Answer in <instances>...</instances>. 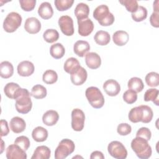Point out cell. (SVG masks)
Wrapping results in <instances>:
<instances>
[{
    "label": "cell",
    "mask_w": 159,
    "mask_h": 159,
    "mask_svg": "<svg viewBox=\"0 0 159 159\" xmlns=\"http://www.w3.org/2000/svg\"><path fill=\"white\" fill-rule=\"evenodd\" d=\"M58 25L61 31L66 36H71L74 34L73 20L69 16H62L58 19Z\"/></svg>",
    "instance_id": "30bf717a"
},
{
    "label": "cell",
    "mask_w": 159,
    "mask_h": 159,
    "mask_svg": "<svg viewBox=\"0 0 159 159\" xmlns=\"http://www.w3.org/2000/svg\"><path fill=\"white\" fill-rule=\"evenodd\" d=\"M39 15L43 19H49L53 15V10L51 4L48 2L41 3L38 9Z\"/></svg>",
    "instance_id": "44dd1931"
},
{
    "label": "cell",
    "mask_w": 159,
    "mask_h": 159,
    "mask_svg": "<svg viewBox=\"0 0 159 159\" xmlns=\"http://www.w3.org/2000/svg\"><path fill=\"white\" fill-rule=\"evenodd\" d=\"M24 29L28 33L30 34H37L41 29V23L36 17H29L25 20Z\"/></svg>",
    "instance_id": "5bb4252c"
},
{
    "label": "cell",
    "mask_w": 159,
    "mask_h": 159,
    "mask_svg": "<svg viewBox=\"0 0 159 159\" xmlns=\"http://www.w3.org/2000/svg\"><path fill=\"white\" fill-rule=\"evenodd\" d=\"M85 115L80 109H74L71 112V127L77 132L81 131L84 125Z\"/></svg>",
    "instance_id": "9c48e42d"
},
{
    "label": "cell",
    "mask_w": 159,
    "mask_h": 159,
    "mask_svg": "<svg viewBox=\"0 0 159 159\" xmlns=\"http://www.w3.org/2000/svg\"><path fill=\"white\" fill-rule=\"evenodd\" d=\"M0 124H1V136H6L9 132V129L8 127V124L6 120L1 119L0 121Z\"/></svg>",
    "instance_id": "bcb514c9"
},
{
    "label": "cell",
    "mask_w": 159,
    "mask_h": 159,
    "mask_svg": "<svg viewBox=\"0 0 159 159\" xmlns=\"http://www.w3.org/2000/svg\"><path fill=\"white\" fill-rule=\"evenodd\" d=\"M17 73L21 76H29L34 72V65L29 61L25 60L20 62L17 66Z\"/></svg>",
    "instance_id": "2e32d148"
},
{
    "label": "cell",
    "mask_w": 159,
    "mask_h": 159,
    "mask_svg": "<svg viewBox=\"0 0 159 159\" xmlns=\"http://www.w3.org/2000/svg\"><path fill=\"white\" fill-rule=\"evenodd\" d=\"M85 62L88 68L91 69H97L101 65L100 56L95 52H89L85 55Z\"/></svg>",
    "instance_id": "e0dca14e"
},
{
    "label": "cell",
    "mask_w": 159,
    "mask_h": 159,
    "mask_svg": "<svg viewBox=\"0 0 159 159\" xmlns=\"http://www.w3.org/2000/svg\"><path fill=\"white\" fill-rule=\"evenodd\" d=\"M153 12H158V0L155 1L153 2Z\"/></svg>",
    "instance_id": "c3c4849f"
},
{
    "label": "cell",
    "mask_w": 159,
    "mask_h": 159,
    "mask_svg": "<svg viewBox=\"0 0 159 159\" xmlns=\"http://www.w3.org/2000/svg\"><path fill=\"white\" fill-rule=\"evenodd\" d=\"M1 142H2V145H1V153H2L3 152V146H4V142L2 140H1Z\"/></svg>",
    "instance_id": "681fc988"
},
{
    "label": "cell",
    "mask_w": 159,
    "mask_h": 159,
    "mask_svg": "<svg viewBox=\"0 0 159 159\" xmlns=\"http://www.w3.org/2000/svg\"><path fill=\"white\" fill-rule=\"evenodd\" d=\"M20 88H21L18 84L11 82L6 84V86L4 88V92L7 98L15 99Z\"/></svg>",
    "instance_id": "4316f807"
},
{
    "label": "cell",
    "mask_w": 159,
    "mask_h": 159,
    "mask_svg": "<svg viewBox=\"0 0 159 159\" xmlns=\"http://www.w3.org/2000/svg\"><path fill=\"white\" fill-rule=\"evenodd\" d=\"M25 127L26 124L25 120L20 117H14L10 120V128L16 134L22 132L25 129Z\"/></svg>",
    "instance_id": "ac0fdd59"
},
{
    "label": "cell",
    "mask_w": 159,
    "mask_h": 159,
    "mask_svg": "<svg viewBox=\"0 0 159 159\" xmlns=\"http://www.w3.org/2000/svg\"><path fill=\"white\" fill-rule=\"evenodd\" d=\"M90 50V45L87 41L78 40L73 45V51L80 57H83Z\"/></svg>",
    "instance_id": "d6986e66"
},
{
    "label": "cell",
    "mask_w": 159,
    "mask_h": 159,
    "mask_svg": "<svg viewBox=\"0 0 159 159\" xmlns=\"http://www.w3.org/2000/svg\"><path fill=\"white\" fill-rule=\"evenodd\" d=\"M136 137L143 138L146 140L148 141L151 139L152 133L150 129L147 127H141L137 130L136 133Z\"/></svg>",
    "instance_id": "ee69618b"
},
{
    "label": "cell",
    "mask_w": 159,
    "mask_h": 159,
    "mask_svg": "<svg viewBox=\"0 0 159 159\" xmlns=\"http://www.w3.org/2000/svg\"><path fill=\"white\" fill-rule=\"evenodd\" d=\"M147 9L142 6H139L137 11L132 13V18L135 22H142L145 20L147 17Z\"/></svg>",
    "instance_id": "836d02e7"
},
{
    "label": "cell",
    "mask_w": 159,
    "mask_h": 159,
    "mask_svg": "<svg viewBox=\"0 0 159 159\" xmlns=\"http://www.w3.org/2000/svg\"><path fill=\"white\" fill-rule=\"evenodd\" d=\"M80 63L76 58L70 57L65 61L63 68L66 73L71 75V73L78 70L80 68Z\"/></svg>",
    "instance_id": "d4e9b609"
},
{
    "label": "cell",
    "mask_w": 159,
    "mask_h": 159,
    "mask_svg": "<svg viewBox=\"0 0 159 159\" xmlns=\"http://www.w3.org/2000/svg\"><path fill=\"white\" fill-rule=\"evenodd\" d=\"M78 34L83 37L88 36L94 29V24L90 19L78 20Z\"/></svg>",
    "instance_id": "7c38bea8"
},
{
    "label": "cell",
    "mask_w": 159,
    "mask_h": 159,
    "mask_svg": "<svg viewBox=\"0 0 159 159\" xmlns=\"http://www.w3.org/2000/svg\"><path fill=\"white\" fill-rule=\"evenodd\" d=\"M94 41L96 43L99 45H106L111 40V37L109 34L104 30L98 31L94 37Z\"/></svg>",
    "instance_id": "f1b7e54d"
},
{
    "label": "cell",
    "mask_w": 159,
    "mask_h": 159,
    "mask_svg": "<svg viewBox=\"0 0 159 159\" xmlns=\"http://www.w3.org/2000/svg\"><path fill=\"white\" fill-rule=\"evenodd\" d=\"M119 2L125 7L127 11L132 13L135 12L139 7L138 2L136 0H123L119 1Z\"/></svg>",
    "instance_id": "60d3db41"
},
{
    "label": "cell",
    "mask_w": 159,
    "mask_h": 159,
    "mask_svg": "<svg viewBox=\"0 0 159 159\" xmlns=\"http://www.w3.org/2000/svg\"><path fill=\"white\" fill-rule=\"evenodd\" d=\"M73 2V0H55L54 4L58 11H64L70 9Z\"/></svg>",
    "instance_id": "74e56055"
},
{
    "label": "cell",
    "mask_w": 159,
    "mask_h": 159,
    "mask_svg": "<svg viewBox=\"0 0 159 159\" xmlns=\"http://www.w3.org/2000/svg\"><path fill=\"white\" fill-rule=\"evenodd\" d=\"M123 99L127 104H132L137 99V93L132 89H128L124 93Z\"/></svg>",
    "instance_id": "f35d334b"
},
{
    "label": "cell",
    "mask_w": 159,
    "mask_h": 159,
    "mask_svg": "<svg viewBox=\"0 0 159 159\" xmlns=\"http://www.w3.org/2000/svg\"><path fill=\"white\" fill-rule=\"evenodd\" d=\"M159 13L157 12H153L150 17V22L151 25L156 28L159 27Z\"/></svg>",
    "instance_id": "f6af8a7d"
},
{
    "label": "cell",
    "mask_w": 159,
    "mask_h": 159,
    "mask_svg": "<svg viewBox=\"0 0 159 159\" xmlns=\"http://www.w3.org/2000/svg\"><path fill=\"white\" fill-rule=\"evenodd\" d=\"M87 77V71L82 66H80V68L78 70L70 75L71 81L73 84L76 86H80L83 84L86 81Z\"/></svg>",
    "instance_id": "9a60e30c"
},
{
    "label": "cell",
    "mask_w": 159,
    "mask_h": 159,
    "mask_svg": "<svg viewBox=\"0 0 159 159\" xmlns=\"http://www.w3.org/2000/svg\"><path fill=\"white\" fill-rule=\"evenodd\" d=\"M109 153L114 158L125 159L127 156V151L124 145L119 141H112L107 146Z\"/></svg>",
    "instance_id": "ba28073f"
},
{
    "label": "cell",
    "mask_w": 159,
    "mask_h": 159,
    "mask_svg": "<svg viewBox=\"0 0 159 159\" xmlns=\"http://www.w3.org/2000/svg\"><path fill=\"white\" fill-rule=\"evenodd\" d=\"M131 148L141 159H147L152 155V148L145 139L136 137L131 142Z\"/></svg>",
    "instance_id": "3957f363"
},
{
    "label": "cell",
    "mask_w": 159,
    "mask_h": 159,
    "mask_svg": "<svg viewBox=\"0 0 159 159\" xmlns=\"http://www.w3.org/2000/svg\"><path fill=\"white\" fill-rule=\"evenodd\" d=\"M19 3L21 8L27 12L32 11L35 6V0H20Z\"/></svg>",
    "instance_id": "b9f144b4"
},
{
    "label": "cell",
    "mask_w": 159,
    "mask_h": 159,
    "mask_svg": "<svg viewBox=\"0 0 159 159\" xmlns=\"http://www.w3.org/2000/svg\"><path fill=\"white\" fill-rule=\"evenodd\" d=\"M14 143L19 145L25 151L28 150L30 145L29 139L24 135H21L17 137L14 141Z\"/></svg>",
    "instance_id": "ab89813d"
},
{
    "label": "cell",
    "mask_w": 159,
    "mask_h": 159,
    "mask_svg": "<svg viewBox=\"0 0 159 159\" xmlns=\"http://www.w3.org/2000/svg\"><path fill=\"white\" fill-rule=\"evenodd\" d=\"M93 17L102 26H109L115 20L114 16L109 11L108 6L104 4L99 5L94 10Z\"/></svg>",
    "instance_id": "277c9868"
},
{
    "label": "cell",
    "mask_w": 159,
    "mask_h": 159,
    "mask_svg": "<svg viewBox=\"0 0 159 159\" xmlns=\"http://www.w3.org/2000/svg\"><path fill=\"white\" fill-rule=\"evenodd\" d=\"M43 39L48 43H53L59 38V34L55 29H47L43 34Z\"/></svg>",
    "instance_id": "d590c367"
},
{
    "label": "cell",
    "mask_w": 159,
    "mask_h": 159,
    "mask_svg": "<svg viewBox=\"0 0 159 159\" xmlns=\"http://www.w3.org/2000/svg\"><path fill=\"white\" fill-rule=\"evenodd\" d=\"M59 119V115L56 111L48 110L42 116V121L47 126H53Z\"/></svg>",
    "instance_id": "ffe728a7"
},
{
    "label": "cell",
    "mask_w": 159,
    "mask_h": 159,
    "mask_svg": "<svg viewBox=\"0 0 159 159\" xmlns=\"http://www.w3.org/2000/svg\"><path fill=\"white\" fill-rule=\"evenodd\" d=\"M112 40L116 45L123 46L128 42L129 35L128 33L124 30H117L112 35Z\"/></svg>",
    "instance_id": "7402d4cb"
},
{
    "label": "cell",
    "mask_w": 159,
    "mask_h": 159,
    "mask_svg": "<svg viewBox=\"0 0 159 159\" xmlns=\"http://www.w3.org/2000/svg\"><path fill=\"white\" fill-rule=\"evenodd\" d=\"M14 73V67L11 63L8 61H4L0 63V76L2 78H9Z\"/></svg>",
    "instance_id": "83f0119b"
},
{
    "label": "cell",
    "mask_w": 159,
    "mask_h": 159,
    "mask_svg": "<svg viewBox=\"0 0 159 159\" xmlns=\"http://www.w3.org/2000/svg\"><path fill=\"white\" fill-rule=\"evenodd\" d=\"M7 159H26L27 154L25 151L21 148L17 144H11L8 146L6 152Z\"/></svg>",
    "instance_id": "8fae6325"
},
{
    "label": "cell",
    "mask_w": 159,
    "mask_h": 159,
    "mask_svg": "<svg viewBox=\"0 0 159 159\" xmlns=\"http://www.w3.org/2000/svg\"><path fill=\"white\" fill-rule=\"evenodd\" d=\"M51 151L50 148L45 145H40L37 147L33 155L32 156V159H48L50 157Z\"/></svg>",
    "instance_id": "cb8c5ba5"
},
{
    "label": "cell",
    "mask_w": 159,
    "mask_h": 159,
    "mask_svg": "<svg viewBox=\"0 0 159 159\" xmlns=\"http://www.w3.org/2000/svg\"><path fill=\"white\" fill-rule=\"evenodd\" d=\"M103 89L109 96H116L120 91V86L117 81L113 79H110L104 82L103 84Z\"/></svg>",
    "instance_id": "4fadbf2b"
},
{
    "label": "cell",
    "mask_w": 159,
    "mask_h": 159,
    "mask_svg": "<svg viewBox=\"0 0 159 159\" xmlns=\"http://www.w3.org/2000/svg\"><path fill=\"white\" fill-rule=\"evenodd\" d=\"M30 95L35 99H43L47 96V89L41 84H36L32 87Z\"/></svg>",
    "instance_id": "1f68e13d"
},
{
    "label": "cell",
    "mask_w": 159,
    "mask_h": 159,
    "mask_svg": "<svg viewBox=\"0 0 159 159\" xmlns=\"http://www.w3.org/2000/svg\"><path fill=\"white\" fill-rule=\"evenodd\" d=\"M158 94L159 91L156 88L147 89L144 94V101L146 102L152 101L157 106H158Z\"/></svg>",
    "instance_id": "d6a6232c"
},
{
    "label": "cell",
    "mask_w": 159,
    "mask_h": 159,
    "mask_svg": "<svg viewBox=\"0 0 159 159\" xmlns=\"http://www.w3.org/2000/svg\"><path fill=\"white\" fill-rule=\"evenodd\" d=\"M30 94L27 89L20 88L15 99V107L17 111L20 114H27L32 109V102L30 99Z\"/></svg>",
    "instance_id": "7a4b0ae2"
},
{
    "label": "cell",
    "mask_w": 159,
    "mask_h": 159,
    "mask_svg": "<svg viewBox=\"0 0 159 159\" xmlns=\"http://www.w3.org/2000/svg\"><path fill=\"white\" fill-rule=\"evenodd\" d=\"M65 53V49L60 43H56L51 45L50 48V53L52 57L55 59L62 58Z\"/></svg>",
    "instance_id": "f546056e"
},
{
    "label": "cell",
    "mask_w": 159,
    "mask_h": 159,
    "mask_svg": "<svg viewBox=\"0 0 159 159\" xmlns=\"http://www.w3.org/2000/svg\"><path fill=\"white\" fill-rule=\"evenodd\" d=\"M86 97L92 107L96 109L101 108L104 104V98L101 91L97 87L91 86L86 89Z\"/></svg>",
    "instance_id": "5b68a950"
},
{
    "label": "cell",
    "mask_w": 159,
    "mask_h": 159,
    "mask_svg": "<svg viewBox=\"0 0 159 159\" xmlns=\"http://www.w3.org/2000/svg\"><path fill=\"white\" fill-rule=\"evenodd\" d=\"M145 82L150 87H157L159 84V75L158 73L152 71L148 73L145 76Z\"/></svg>",
    "instance_id": "8d00e7d4"
},
{
    "label": "cell",
    "mask_w": 159,
    "mask_h": 159,
    "mask_svg": "<svg viewBox=\"0 0 159 159\" xmlns=\"http://www.w3.org/2000/svg\"><path fill=\"white\" fill-rule=\"evenodd\" d=\"M22 20V17L19 13L11 12L7 15L3 22V29L6 32H14L20 26Z\"/></svg>",
    "instance_id": "52a82bcc"
},
{
    "label": "cell",
    "mask_w": 159,
    "mask_h": 159,
    "mask_svg": "<svg viewBox=\"0 0 159 159\" xmlns=\"http://www.w3.org/2000/svg\"><path fill=\"white\" fill-rule=\"evenodd\" d=\"M42 80L46 84H52L57 82L58 80V75L54 70H47L43 73Z\"/></svg>",
    "instance_id": "e575fe53"
},
{
    "label": "cell",
    "mask_w": 159,
    "mask_h": 159,
    "mask_svg": "<svg viewBox=\"0 0 159 159\" xmlns=\"http://www.w3.org/2000/svg\"><path fill=\"white\" fill-rule=\"evenodd\" d=\"M75 148L74 142L68 139H65L61 140L55 149V158L56 159H63L72 153Z\"/></svg>",
    "instance_id": "8992f818"
},
{
    "label": "cell",
    "mask_w": 159,
    "mask_h": 159,
    "mask_svg": "<svg viewBox=\"0 0 159 159\" xmlns=\"http://www.w3.org/2000/svg\"><path fill=\"white\" fill-rule=\"evenodd\" d=\"M153 116L152 108L147 105H141L133 107L129 113V119L133 123L142 122L149 123Z\"/></svg>",
    "instance_id": "6da1fadb"
},
{
    "label": "cell",
    "mask_w": 159,
    "mask_h": 159,
    "mask_svg": "<svg viewBox=\"0 0 159 159\" xmlns=\"http://www.w3.org/2000/svg\"><path fill=\"white\" fill-rule=\"evenodd\" d=\"M89 14V6L83 2L78 3L75 9V15L78 20L87 19Z\"/></svg>",
    "instance_id": "603a6c76"
},
{
    "label": "cell",
    "mask_w": 159,
    "mask_h": 159,
    "mask_svg": "<svg viewBox=\"0 0 159 159\" xmlns=\"http://www.w3.org/2000/svg\"><path fill=\"white\" fill-rule=\"evenodd\" d=\"M90 158L91 159H94V158H101V159H104V156L103 153L100 152V151H94L92 152V153L90 155Z\"/></svg>",
    "instance_id": "7dc6e473"
},
{
    "label": "cell",
    "mask_w": 159,
    "mask_h": 159,
    "mask_svg": "<svg viewBox=\"0 0 159 159\" xmlns=\"http://www.w3.org/2000/svg\"><path fill=\"white\" fill-rule=\"evenodd\" d=\"M127 86L129 89H132L136 93H139L143 90L144 84L142 80L140 78L132 77L129 80Z\"/></svg>",
    "instance_id": "4dcf8cb0"
},
{
    "label": "cell",
    "mask_w": 159,
    "mask_h": 159,
    "mask_svg": "<svg viewBox=\"0 0 159 159\" xmlns=\"http://www.w3.org/2000/svg\"><path fill=\"white\" fill-rule=\"evenodd\" d=\"M32 137L37 142H44L48 137V131L43 127L38 126L32 130Z\"/></svg>",
    "instance_id": "484cf974"
},
{
    "label": "cell",
    "mask_w": 159,
    "mask_h": 159,
    "mask_svg": "<svg viewBox=\"0 0 159 159\" xmlns=\"http://www.w3.org/2000/svg\"><path fill=\"white\" fill-rule=\"evenodd\" d=\"M132 131L131 126L127 123H121L119 124L117 128V133L120 135H127Z\"/></svg>",
    "instance_id": "7bdbcfd3"
}]
</instances>
